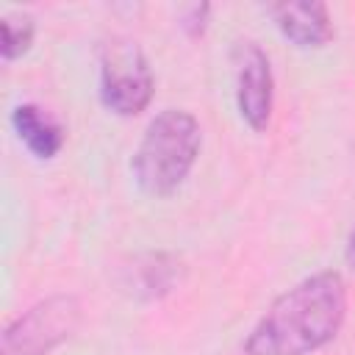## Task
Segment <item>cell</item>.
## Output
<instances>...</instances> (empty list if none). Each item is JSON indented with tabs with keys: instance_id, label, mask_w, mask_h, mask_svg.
<instances>
[{
	"instance_id": "7a4b0ae2",
	"label": "cell",
	"mask_w": 355,
	"mask_h": 355,
	"mask_svg": "<svg viewBox=\"0 0 355 355\" xmlns=\"http://www.w3.org/2000/svg\"><path fill=\"white\" fill-rule=\"evenodd\" d=\"M202 147L200 122L183 108L161 111L144 130L130 169L136 186L150 197L175 194L197 164Z\"/></svg>"
},
{
	"instance_id": "3957f363",
	"label": "cell",
	"mask_w": 355,
	"mask_h": 355,
	"mask_svg": "<svg viewBox=\"0 0 355 355\" xmlns=\"http://www.w3.org/2000/svg\"><path fill=\"white\" fill-rule=\"evenodd\" d=\"M155 92L147 55L130 39H111L100 53V100L116 116L141 114Z\"/></svg>"
},
{
	"instance_id": "30bf717a",
	"label": "cell",
	"mask_w": 355,
	"mask_h": 355,
	"mask_svg": "<svg viewBox=\"0 0 355 355\" xmlns=\"http://www.w3.org/2000/svg\"><path fill=\"white\" fill-rule=\"evenodd\" d=\"M344 258H347V266L355 272V225H352V230H349V236H347V247H344Z\"/></svg>"
},
{
	"instance_id": "52a82bcc",
	"label": "cell",
	"mask_w": 355,
	"mask_h": 355,
	"mask_svg": "<svg viewBox=\"0 0 355 355\" xmlns=\"http://www.w3.org/2000/svg\"><path fill=\"white\" fill-rule=\"evenodd\" d=\"M11 125L14 133L19 136V141L39 158V161H50L61 153L64 147V128L39 105L33 103H22L11 111Z\"/></svg>"
},
{
	"instance_id": "9c48e42d",
	"label": "cell",
	"mask_w": 355,
	"mask_h": 355,
	"mask_svg": "<svg viewBox=\"0 0 355 355\" xmlns=\"http://www.w3.org/2000/svg\"><path fill=\"white\" fill-rule=\"evenodd\" d=\"M208 14H211V6H208V3H194V6L186 8L180 25H183L191 36H200V33L205 31V25H208Z\"/></svg>"
},
{
	"instance_id": "ba28073f",
	"label": "cell",
	"mask_w": 355,
	"mask_h": 355,
	"mask_svg": "<svg viewBox=\"0 0 355 355\" xmlns=\"http://www.w3.org/2000/svg\"><path fill=\"white\" fill-rule=\"evenodd\" d=\"M0 31H3V44H0L3 61H17L31 50L33 36H36V22L31 14L14 11L0 19Z\"/></svg>"
},
{
	"instance_id": "277c9868",
	"label": "cell",
	"mask_w": 355,
	"mask_h": 355,
	"mask_svg": "<svg viewBox=\"0 0 355 355\" xmlns=\"http://www.w3.org/2000/svg\"><path fill=\"white\" fill-rule=\"evenodd\" d=\"M80 324V302L72 294H53L17 316L0 344V355H47Z\"/></svg>"
},
{
	"instance_id": "8992f818",
	"label": "cell",
	"mask_w": 355,
	"mask_h": 355,
	"mask_svg": "<svg viewBox=\"0 0 355 355\" xmlns=\"http://www.w3.org/2000/svg\"><path fill=\"white\" fill-rule=\"evenodd\" d=\"M266 11L275 28L297 47H322L333 39V22L324 3H272Z\"/></svg>"
},
{
	"instance_id": "6da1fadb",
	"label": "cell",
	"mask_w": 355,
	"mask_h": 355,
	"mask_svg": "<svg viewBox=\"0 0 355 355\" xmlns=\"http://www.w3.org/2000/svg\"><path fill=\"white\" fill-rule=\"evenodd\" d=\"M347 316V283L316 272L283 291L244 338V355H313L327 347Z\"/></svg>"
},
{
	"instance_id": "5b68a950",
	"label": "cell",
	"mask_w": 355,
	"mask_h": 355,
	"mask_svg": "<svg viewBox=\"0 0 355 355\" xmlns=\"http://www.w3.org/2000/svg\"><path fill=\"white\" fill-rule=\"evenodd\" d=\"M275 103V78L269 55L255 42L236 47V105L241 119L255 130H266Z\"/></svg>"
}]
</instances>
